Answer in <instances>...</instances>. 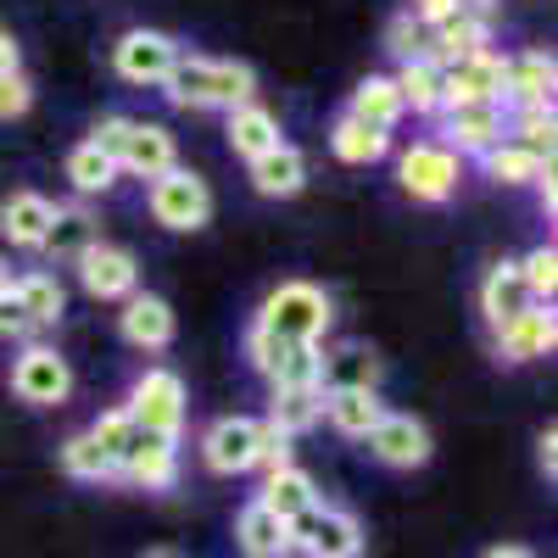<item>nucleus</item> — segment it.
Segmentation results:
<instances>
[{
	"instance_id": "nucleus-1",
	"label": "nucleus",
	"mask_w": 558,
	"mask_h": 558,
	"mask_svg": "<svg viewBox=\"0 0 558 558\" xmlns=\"http://www.w3.org/2000/svg\"><path fill=\"white\" fill-rule=\"evenodd\" d=\"M168 101L173 107H246L257 96V73L246 62H213V57H179V68L168 73Z\"/></svg>"
},
{
	"instance_id": "nucleus-2",
	"label": "nucleus",
	"mask_w": 558,
	"mask_h": 558,
	"mask_svg": "<svg viewBox=\"0 0 558 558\" xmlns=\"http://www.w3.org/2000/svg\"><path fill=\"white\" fill-rule=\"evenodd\" d=\"M330 296H324L318 286H307V279H286L279 291H268V302H263V313H257V324L268 336H279V341H307V347H318V336L330 330Z\"/></svg>"
},
{
	"instance_id": "nucleus-3",
	"label": "nucleus",
	"mask_w": 558,
	"mask_h": 558,
	"mask_svg": "<svg viewBox=\"0 0 558 558\" xmlns=\"http://www.w3.org/2000/svg\"><path fill=\"white\" fill-rule=\"evenodd\" d=\"M129 418L140 430L179 441V430H184V380L173 375V368H146L129 391Z\"/></svg>"
},
{
	"instance_id": "nucleus-4",
	"label": "nucleus",
	"mask_w": 558,
	"mask_h": 558,
	"mask_svg": "<svg viewBox=\"0 0 558 558\" xmlns=\"http://www.w3.org/2000/svg\"><path fill=\"white\" fill-rule=\"evenodd\" d=\"M291 547H302L307 558H357L363 553V525L347 508L313 502L302 520H291Z\"/></svg>"
},
{
	"instance_id": "nucleus-5",
	"label": "nucleus",
	"mask_w": 558,
	"mask_h": 558,
	"mask_svg": "<svg viewBox=\"0 0 558 558\" xmlns=\"http://www.w3.org/2000/svg\"><path fill=\"white\" fill-rule=\"evenodd\" d=\"M151 218L168 229H202L213 218L207 179H196L191 168H168L162 179H151Z\"/></svg>"
},
{
	"instance_id": "nucleus-6",
	"label": "nucleus",
	"mask_w": 558,
	"mask_h": 558,
	"mask_svg": "<svg viewBox=\"0 0 558 558\" xmlns=\"http://www.w3.org/2000/svg\"><path fill=\"white\" fill-rule=\"evenodd\" d=\"M397 179L413 202H447L458 191V151H447L441 140H418V146L402 151Z\"/></svg>"
},
{
	"instance_id": "nucleus-7",
	"label": "nucleus",
	"mask_w": 558,
	"mask_h": 558,
	"mask_svg": "<svg viewBox=\"0 0 558 558\" xmlns=\"http://www.w3.org/2000/svg\"><path fill=\"white\" fill-rule=\"evenodd\" d=\"M179 39L157 34V28H129L112 51V68L129 78V84H168V73L179 68Z\"/></svg>"
},
{
	"instance_id": "nucleus-8",
	"label": "nucleus",
	"mask_w": 558,
	"mask_h": 558,
	"mask_svg": "<svg viewBox=\"0 0 558 558\" xmlns=\"http://www.w3.org/2000/svg\"><path fill=\"white\" fill-rule=\"evenodd\" d=\"M502 73H508V57L497 51L458 57L452 68H441V112L470 107V101H502Z\"/></svg>"
},
{
	"instance_id": "nucleus-9",
	"label": "nucleus",
	"mask_w": 558,
	"mask_h": 558,
	"mask_svg": "<svg viewBox=\"0 0 558 558\" xmlns=\"http://www.w3.org/2000/svg\"><path fill=\"white\" fill-rule=\"evenodd\" d=\"M257 430H263V418H246V413L218 418V425L202 436L207 470H218V475H246V470H257Z\"/></svg>"
},
{
	"instance_id": "nucleus-10",
	"label": "nucleus",
	"mask_w": 558,
	"mask_h": 558,
	"mask_svg": "<svg viewBox=\"0 0 558 558\" xmlns=\"http://www.w3.org/2000/svg\"><path fill=\"white\" fill-rule=\"evenodd\" d=\"M12 391H17L23 402H39V408L68 402L73 368H68V357H57L51 347H28V352L12 363Z\"/></svg>"
},
{
	"instance_id": "nucleus-11",
	"label": "nucleus",
	"mask_w": 558,
	"mask_h": 558,
	"mask_svg": "<svg viewBox=\"0 0 558 558\" xmlns=\"http://www.w3.org/2000/svg\"><path fill=\"white\" fill-rule=\"evenodd\" d=\"M118 475L134 481V486H146V492H168L179 481V441L173 436H151V430H140L134 425V441L118 463Z\"/></svg>"
},
{
	"instance_id": "nucleus-12",
	"label": "nucleus",
	"mask_w": 558,
	"mask_h": 558,
	"mask_svg": "<svg viewBox=\"0 0 558 558\" xmlns=\"http://www.w3.org/2000/svg\"><path fill=\"white\" fill-rule=\"evenodd\" d=\"M78 279H84L89 296H101V302H118V296H123V302H129L134 286H140V263H134V252L96 241V246L78 257Z\"/></svg>"
},
{
	"instance_id": "nucleus-13",
	"label": "nucleus",
	"mask_w": 558,
	"mask_h": 558,
	"mask_svg": "<svg viewBox=\"0 0 558 558\" xmlns=\"http://www.w3.org/2000/svg\"><path fill=\"white\" fill-rule=\"evenodd\" d=\"M363 441H368V452H375L380 463H391V470H418V463L430 458V430L418 425L413 413H386Z\"/></svg>"
},
{
	"instance_id": "nucleus-14",
	"label": "nucleus",
	"mask_w": 558,
	"mask_h": 558,
	"mask_svg": "<svg viewBox=\"0 0 558 558\" xmlns=\"http://www.w3.org/2000/svg\"><path fill=\"white\" fill-rule=\"evenodd\" d=\"M508 134V118H502V101H470V107H447V151H475L486 157L497 140Z\"/></svg>"
},
{
	"instance_id": "nucleus-15",
	"label": "nucleus",
	"mask_w": 558,
	"mask_h": 558,
	"mask_svg": "<svg viewBox=\"0 0 558 558\" xmlns=\"http://www.w3.org/2000/svg\"><path fill=\"white\" fill-rule=\"evenodd\" d=\"M140 173V179H162L168 168H179V146L162 123H140L129 118V134H123V151H118V173Z\"/></svg>"
},
{
	"instance_id": "nucleus-16",
	"label": "nucleus",
	"mask_w": 558,
	"mask_h": 558,
	"mask_svg": "<svg viewBox=\"0 0 558 558\" xmlns=\"http://www.w3.org/2000/svg\"><path fill=\"white\" fill-rule=\"evenodd\" d=\"M553 84H558L553 57H547V51H520V57H508L502 101H514L520 112H531V107H553Z\"/></svg>"
},
{
	"instance_id": "nucleus-17",
	"label": "nucleus",
	"mask_w": 558,
	"mask_h": 558,
	"mask_svg": "<svg viewBox=\"0 0 558 558\" xmlns=\"http://www.w3.org/2000/svg\"><path fill=\"white\" fill-rule=\"evenodd\" d=\"M553 341H558V318H553V307L536 302L514 324H502V330H497V357L502 363H531V357H547Z\"/></svg>"
},
{
	"instance_id": "nucleus-18",
	"label": "nucleus",
	"mask_w": 558,
	"mask_h": 558,
	"mask_svg": "<svg viewBox=\"0 0 558 558\" xmlns=\"http://www.w3.org/2000/svg\"><path fill=\"white\" fill-rule=\"evenodd\" d=\"M380 386V357L368 347H336V352H318V391L336 397V391H375Z\"/></svg>"
},
{
	"instance_id": "nucleus-19",
	"label": "nucleus",
	"mask_w": 558,
	"mask_h": 558,
	"mask_svg": "<svg viewBox=\"0 0 558 558\" xmlns=\"http://www.w3.org/2000/svg\"><path fill=\"white\" fill-rule=\"evenodd\" d=\"M475 51H492V23L475 17V12H452L447 23L430 28V57L436 68H452L458 57H475Z\"/></svg>"
},
{
	"instance_id": "nucleus-20",
	"label": "nucleus",
	"mask_w": 558,
	"mask_h": 558,
	"mask_svg": "<svg viewBox=\"0 0 558 558\" xmlns=\"http://www.w3.org/2000/svg\"><path fill=\"white\" fill-rule=\"evenodd\" d=\"M525 307H536V302H531V291H525V274H520V263H497V268L481 279V313L492 318V330H502V324H514Z\"/></svg>"
},
{
	"instance_id": "nucleus-21",
	"label": "nucleus",
	"mask_w": 558,
	"mask_h": 558,
	"mask_svg": "<svg viewBox=\"0 0 558 558\" xmlns=\"http://www.w3.org/2000/svg\"><path fill=\"white\" fill-rule=\"evenodd\" d=\"M352 123L363 129H375V134H391L402 123V96H397V84L386 73H368L357 89H352V107H347Z\"/></svg>"
},
{
	"instance_id": "nucleus-22",
	"label": "nucleus",
	"mask_w": 558,
	"mask_h": 558,
	"mask_svg": "<svg viewBox=\"0 0 558 558\" xmlns=\"http://www.w3.org/2000/svg\"><path fill=\"white\" fill-rule=\"evenodd\" d=\"M123 341L129 347H146V352H162L173 341V307L162 296H129L123 302Z\"/></svg>"
},
{
	"instance_id": "nucleus-23",
	"label": "nucleus",
	"mask_w": 558,
	"mask_h": 558,
	"mask_svg": "<svg viewBox=\"0 0 558 558\" xmlns=\"http://www.w3.org/2000/svg\"><path fill=\"white\" fill-rule=\"evenodd\" d=\"M235 542H241L246 558H286L291 553V525L279 514H268L263 502H246L241 520H235Z\"/></svg>"
},
{
	"instance_id": "nucleus-24",
	"label": "nucleus",
	"mask_w": 558,
	"mask_h": 558,
	"mask_svg": "<svg viewBox=\"0 0 558 558\" xmlns=\"http://www.w3.org/2000/svg\"><path fill=\"white\" fill-rule=\"evenodd\" d=\"M51 218H57V207L45 202V196L17 191L7 207H0V235H7L12 246H34V252H39V241H45V229H51Z\"/></svg>"
},
{
	"instance_id": "nucleus-25",
	"label": "nucleus",
	"mask_w": 558,
	"mask_h": 558,
	"mask_svg": "<svg viewBox=\"0 0 558 558\" xmlns=\"http://www.w3.org/2000/svg\"><path fill=\"white\" fill-rule=\"evenodd\" d=\"M257 502L268 508V514H279V520H302L307 514V508L318 502V486H313V475H302L296 470V463H291V470H274L268 481H263V492H257Z\"/></svg>"
},
{
	"instance_id": "nucleus-26",
	"label": "nucleus",
	"mask_w": 558,
	"mask_h": 558,
	"mask_svg": "<svg viewBox=\"0 0 558 558\" xmlns=\"http://www.w3.org/2000/svg\"><path fill=\"white\" fill-rule=\"evenodd\" d=\"M229 146H235L246 162H257L263 151L286 146V140H279V118H274L268 107H257V101L235 107V112H229Z\"/></svg>"
},
{
	"instance_id": "nucleus-27",
	"label": "nucleus",
	"mask_w": 558,
	"mask_h": 558,
	"mask_svg": "<svg viewBox=\"0 0 558 558\" xmlns=\"http://www.w3.org/2000/svg\"><path fill=\"white\" fill-rule=\"evenodd\" d=\"M252 184H257V196H296L307 184V157L296 146H274L252 162Z\"/></svg>"
},
{
	"instance_id": "nucleus-28",
	"label": "nucleus",
	"mask_w": 558,
	"mask_h": 558,
	"mask_svg": "<svg viewBox=\"0 0 558 558\" xmlns=\"http://www.w3.org/2000/svg\"><path fill=\"white\" fill-rule=\"evenodd\" d=\"M89 246H96V218H89L84 207H57V218H51V229H45V241H39V252L45 257H84Z\"/></svg>"
},
{
	"instance_id": "nucleus-29",
	"label": "nucleus",
	"mask_w": 558,
	"mask_h": 558,
	"mask_svg": "<svg viewBox=\"0 0 558 558\" xmlns=\"http://www.w3.org/2000/svg\"><path fill=\"white\" fill-rule=\"evenodd\" d=\"M324 413H330V425L341 436H368L386 418V402L375 391H336V397H324Z\"/></svg>"
},
{
	"instance_id": "nucleus-30",
	"label": "nucleus",
	"mask_w": 558,
	"mask_h": 558,
	"mask_svg": "<svg viewBox=\"0 0 558 558\" xmlns=\"http://www.w3.org/2000/svg\"><path fill=\"white\" fill-rule=\"evenodd\" d=\"M324 418V391L313 386H296V391H274V408H268V425L279 436H302Z\"/></svg>"
},
{
	"instance_id": "nucleus-31",
	"label": "nucleus",
	"mask_w": 558,
	"mask_h": 558,
	"mask_svg": "<svg viewBox=\"0 0 558 558\" xmlns=\"http://www.w3.org/2000/svg\"><path fill=\"white\" fill-rule=\"evenodd\" d=\"M12 296H17V307L28 313L34 330L57 324V318H62V307H68V296H62V286H57L51 274H23V279H12Z\"/></svg>"
},
{
	"instance_id": "nucleus-32",
	"label": "nucleus",
	"mask_w": 558,
	"mask_h": 558,
	"mask_svg": "<svg viewBox=\"0 0 558 558\" xmlns=\"http://www.w3.org/2000/svg\"><path fill=\"white\" fill-rule=\"evenodd\" d=\"M397 96H402V112H441V68L436 62H402L397 68Z\"/></svg>"
},
{
	"instance_id": "nucleus-33",
	"label": "nucleus",
	"mask_w": 558,
	"mask_h": 558,
	"mask_svg": "<svg viewBox=\"0 0 558 558\" xmlns=\"http://www.w3.org/2000/svg\"><path fill=\"white\" fill-rule=\"evenodd\" d=\"M481 162H486V179H497V184H536V179L553 168L547 157H536V151L514 146V140H497V146H492Z\"/></svg>"
},
{
	"instance_id": "nucleus-34",
	"label": "nucleus",
	"mask_w": 558,
	"mask_h": 558,
	"mask_svg": "<svg viewBox=\"0 0 558 558\" xmlns=\"http://www.w3.org/2000/svg\"><path fill=\"white\" fill-rule=\"evenodd\" d=\"M330 151H336L341 162H380V157L391 151V134H375V129L341 118V123L330 129Z\"/></svg>"
},
{
	"instance_id": "nucleus-35",
	"label": "nucleus",
	"mask_w": 558,
	"mask_h": 558,
	"mask_svg": "<svg viewBox=\"0 0 558 558\" xmlns=\"http://www.w3.org/2000/svg\"><path fill=\"white\" fill-rule=\"evenodd\" d=\"M68 179H73V191H78V196H101V191H112L118 162L101 157V151L84 140V146H73V157H68Z\"/></svg>"
},
{
	"instance_id": "nucleus-36",
	"label": "nucleus",
	"mask_w": 558,
	"mask_h": 558,
	"mask_svg": "<svg viewBox=\"0 0 558 558\" xmlns=\"http://www.w3.org/2000/svg\"><path fill=\"white\" fill-rule=\"evenodd\" d=\"M62 470H68L73 481H112L118 463H112L96 441H89V430H84V436H68V441H62Z\"/></svg>"
},
{
	"instance_id": "nucleus-37",
	"label": "nucleus",
	"mask_w": 558,
	"mask_h": 558,
	"mask_svg": "<svg viewBox=\"0 0 558 558\" xmlns=\"http://www.w3.org/2000/svg\"><path fill=\"white\" fill-rule=\"evenodd\" d=\"M386 51H391L397 62H425V57H430V28L418 23L413 12L391 17V28H386Z\"/></svg>"
},
{
	"instance_id": "nucleus-38",
	"label": "nucleus",
	"mask_w": 558,
	"mask_h": 558,
	"mask_svg": "<svg viewBox=\"0 0 558 558\" xmlns=\"http://www.w3.org/2000/svg\"><path fill=\"white\" fill-rule=\"evenodd\" d=\"M520 274H525V291H531V302L553 307V291H558V252H553V246H536V252L520 263Z\"/></svg>"
},
{
	"instance_id": "nucleus-39",
	"label": "nucleus",
	"mask_w": 558,
	"mask_h": 558,
	"mask_svg": "<svg viewBox=\"0 0 558 558\" xmlns=\"http://www.w3.org/2000/svg\"><path fill=\"white\" fill-rule=\"evenodd\" d=\"M89 441H96L112 463H123V452H129V441H134V418H129V408H112V413H101L96 425H89Z\"/></svg>"
},
{
	"instance_id": "nucleus-40",
	"label": "nucleus",
	"mask_w": 558,
	"mask_h": 558,
	"mask_svg": "<svg viewBox=\"0 0 558 558\" xmlns=\"http://www.w3.org/2000/svg\"><path fill=\"white\" fill-rule=\"evenodd\" d=\"M514 146H525V151H536V157H547L553 162V107H531V112H520L514 118Z\"/></svg>"
},
{
	"instance_id": "nucleus-41",
	"label": "nucleus",
	"mask_w": 558,
	"mask_h": 558,
	"mask_svg": "<svg viewBox=\"0 0 558 558\" xmlns=\"http://www.w3.org/2000/svg\"><path fill=\"white\" fill-rule=\"evenodd\" d=\"M257 470H291V436H279L268 418H263V430H257Z\"/></svg>"
},
{
	"instance_id": "nucleus-42",
	"label": "nucleus",
	"mask_w": 558,
	"mask_h": 558,
	"mask_svg": "<svg viewBox=\"0 0 558 558\" xmlns=\"http://www.w3.org/2000/svg\"><path fill=\"white\" fill-rule=\"evenodd\" d=\"M28 107H34V84H28L23 68H17V73L0 78V118H23Z\"/></svg>"
},
{
	"instance_id": "nucleus-43",
	"label": "nucleus",
	"mask_w": 558,
	"mask_h": 558,
	"mask_svg": "<svg viewBox=\"0 0 558 558\" xmlns=\"http://www.w3.org/2000/svg\"><path fill=\"white\" fill-rule=\"evenodd\" d=\"M23 336H34V324H28V313L17 307V296L7 291V296H0V341H23Z\"/></svg>"
},
{
	"instance_id": "nucleus-44",
	"label": "nucleus",
	"mask_w": 558,
	"mask_h": 558,
	"mask_svg": "<svg viewBox=\"0 0 558 558\" xmlns=\"http://www.w3.org/2000/svg\"><path fill=\"white\" fill-rule=\"evenodd\" d=\"M458 7H452V0H413V17L418 23H425V28H436V23H447Z\"/></svg>"
},
{
	"instance_id": "nucleus-45",
	"label": "nucleus",
	"mask_w": 558,
	"mask_h": 558,
	"mask_svg": "<svg viewBox=\"0 0 558 558\" xmlns=\"http://www.w3.org/2000/svg\"><path fill=\"white\" fill-rule=\"evenodd\" d=\"M536 463H542V475L553 481V470H558V436H553V430H542V441H536Z\"/></svg>"
},
{
	"instance_id": "nucleus-46",
	"label": "nucleus",
	"mask_w": 558,
	"mask_h": 558,
	"mask_svg": "<svg viewBox=\"0 0 558 558\" xmlns=\"http://www.w3.org/2000/svg\"><path fill=\"white\" fill-rule=\"evenodd\" d=\"M17 57H23V51H17V39H12L7 28H0V78L17 73Z\"/></svg>"
},
{
	"instance_id": "nucleus-47",
	"label": "nucleus",
	"mask_w": 558,
	"mask_h": 558,
	"mask_svg": "<svg viewBox=\"0 0 558 558\" xmlns=\"http://www.w3.org/2000/svg\"><path fill=\"white\" fill-rule=\"evenodd\" d=\"M452 7H458V12H475V17H486V12L497 7V0H452Z\"/></svg>"
},
{
	"instance_id": "nucleus-48",
	"label": "nucleus",
	"mask_w": 558,
	"mask_h": 558,
	"mask_svg": "<svg viewBox=\"0 0 558 558\" xmlns=\"http://www.w3.org/2000/svg\"><path fill=\"white\" fill-rule=\"evenodd\" d=\"M481 558H536L531 547H492V553H481Z\"/></svg>"
},
{
	"instance_id": "nucleus-49",
	"label": "nucleus",
	"mask_w": 558,
	"mask_h": 558,
	"mask_svg": "<svg viewBox=\"0 0 558 558\" xmlns=\"http://www.w3.org/2000/svg\"><path fill=\"white\" fill-rule=\"evenodd\" d=\"M140 558H184V553H173V547H151V553H140Z\"/></svg>"
},
{
	"instance_id": "nucleus-50",
	"label": "nucleus",
	"mask_w": 558,
	"mask_h": 558,
	"mask_svg": "<svg viewBox=\"0 0 558 558\" xmlns=\"http://www.w3.org/2000/svg\"><path fill=\"white\" fill-rule=\"evenodd\" d=\"M7 291H12V268H7V263H0V296H7Z\"/></svg>"
}]
</instances>
